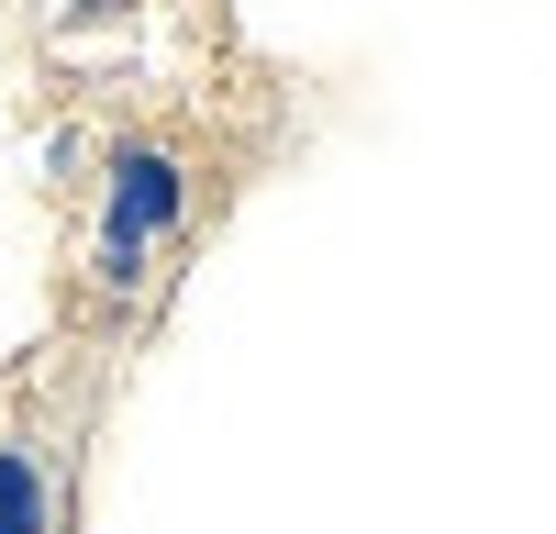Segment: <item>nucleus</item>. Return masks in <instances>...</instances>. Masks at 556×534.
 I'll return each mask as SVG.
<instances>
[{
    "label": "nucleus",
    "instance_id": "obj_3",
    "mask_svg": "<svg viewBox=\"0 0 556 534\" xmlns=\"http://www.w3.org/2000/svg\"><path fill=\"white\" fill-rule=\"evenodd\" d=\"M134 12V0H45V23H56V34H78V23H123Z\"/></svg>",
    "mask_w": 556,
    "mask_h": 534
},
{
    "label": "nucleus",
    "instance_id": "obj_1",
    "mask_svg": "<svg viewBox=\"0 0 556 534\" xmlns=\"http://www.w3.org/2000/svg\"><path fill=\"white\" fill-rule=\"evenodd\" d=\"M190 234V156L156 145V134H123L101 156V223H89V290L134 301L146 267Z\"/></svg>",
    "mask_w": 556,
    "mask_h": 534
},
{
    "label": "nucleus",
    "instance_id": "obj_2",
    "mask_svg": "<svg viewBox=\"0 0 556 534\" xmlns=\"http://www.w3.org/2000/svg\"><path fill=\"white\" fill-rule=\"evenodd\" d=\"M67 501H56V468H45L34 434H0V534H56Z\"/></svg>",
    "mask_w": 556,
    "mask_h": 534
}]
</instances>
